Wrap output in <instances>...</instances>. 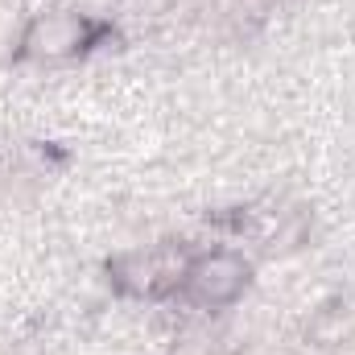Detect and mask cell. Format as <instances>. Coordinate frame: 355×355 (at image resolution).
Segmentation results:
<instances>
[{
    "instance_id": "cell-2",
    "label": "cell",
    "mask_w": 355,
    "mask_h": 355,
    "mask_svg": "<svg viewBox=\"0 0 355 355\" xmlns=\"http://www.w3.org/2000/svg\"><path fill=\"white\" fill-rule=\"evenodd\" d=\"M79 42H83V25H75L71 17H46V21H37L33 37H29V46L42 50V54H67Z\"/></svg>"
},
{
    "instance_id": "cell-1",
    "label": "cell",
    "mask_w": 355,
    "mask_h": 355,
    "mask_svg": "<svg viewBox=\"0 0 355 355\" xmlns=\"http://www.w3.org/2000/svg\"><path fill=\"white\" fill-rule=\"evenodd\" d=\"M190 293L202 302V306H223V302H232L240 289H244V265L236 261V257H207V261H198V265L190 268Z\"/></svg>"
}]
</instances>
